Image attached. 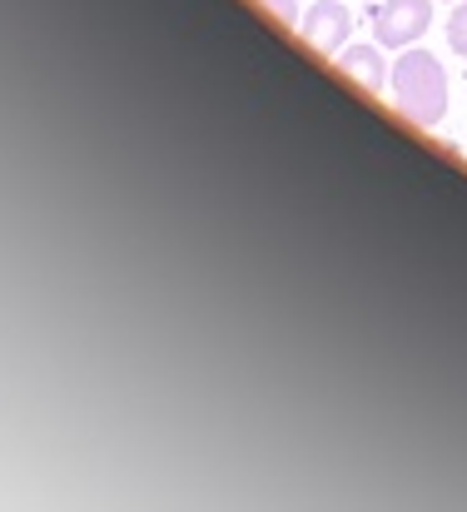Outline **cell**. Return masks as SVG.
<instances>
[{"label": "cell", "mask_w": 467, "mask_h": 512, "mask_svg": "<svg viewBox=\"0 0 467 512\" xmlns=\"http://www.w3.org/2000/svg\"><path fill=\"white\" fill-rule=\"evenodd\" d=\"M433 25V0H378L373 10V40L383 50H408L428 35Z\"/></svg>", "instance_id": "obj_2"}, {"label": "cell", "mask_w": 467, "mask_h": 512, "mask_svg": "<svg viewBox=\"0 0 467 512\" xmlns=\"http://www.w3.org/2000/svg\"><path fill=\"white\" fill-rule=\"evenodd\" d=\"M448 45L467 60V0H458V5H453V15H448Z\"/></svg>", "instance_id": "obj_5"}, {"label": "cell", "mask_w": 467, "mask_h": 512, "mask_svg": "<svg viewBox=\"0 0 467 512\" xmlns=\"http://www.w3.org/2000/svg\"><path fill=\"white\" fill-rule=\"evenodd\" d=\"M338 70L353 80V85H363V90H383L388 85V65H383V45L373 40V45H348V50H338Z\"/></svg>", "instance_id": "obj_4"}, {"label": "cell", "mask_w": 467, "mask_h": 512, "mask_svg": "<svg viewBox=\"0 0 467 512\" xmlns=\"http://www.w3.org/2000/svg\"><path fill=\"white\" fill-rule=\"evenodd\" d=\"M299 30H304V40H309L313 50L338 55V50H343V40L353 35V10H348L343 0H318L309 15L299 20Z\"/></svg>", "instance_id": "obj_3"}, {"label": "cell", "mask_w": 467, "mask_h": 512, "mask_svg": "<svg viewBox=\"0 0 467 512\" xmlns=\"http://www.w3.org/2000/svg\"><path fill=\"white\" fill-rule=\"evenodd\" d=\"M388 85H393V105H398L403 120H413L418 130L443 125V115H448V70H443L438 55L408 45V50L398 55Z\"/></svg>", "instance_id": "obj_1"}, {"label": "cell", "mask_w": 467, "mask_h": 512, "mask_svg": "<svg viewBox=\"0 0 467 512\" xmlns=\"http://www.w3.org/2000/svg\"><path fill=\"white\" fill-rule=\"evenodd\" d=\"M264 5H269L284 25H294V20H299V5H294V0H264Z\"/></svg>", "instance_id": "obj_6"}]
</instances>
